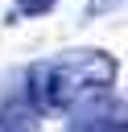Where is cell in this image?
Returning <instances> with one entry per match:
<instances>
[{
  "instance_id": "cell-1",
  "label": "cell",
  "mask_w": 128,
  "mask_h": 132,
  "mask_svg": "<svg viewBox=\"0 0 128 132\" xmlns=\"http://www.w3.org/2000/svg\"><path fill=\"white\" fill-rule=\"evenodd\" d=\"M116 74H120V66H116L111 54H103V50H66L54 62H45L41 70H33L29 87H33L37 111H62V107H74V103L91 99L95 91H107L116 82Z\"/></svg>"
},
{
  "instance_id": "cell-2",
  "label": "cell",
  "mask_w": 128,
  "mask_h": 132,
  "mask_svg": "<svg viewBox=\"0 0 128 132\" xmlns=\"http://www.w3.org/2000/svg\"><path fill=\"white\" fill-rule=\"evenodd\" d=\"M66 132H128L124 99L120 95H91V99H83V107L70 116Z\"/></svg>"
},
{
  "instance_id": "cell-3",
  "label": "cell",
  "mask_w": 128,
  "mask_h": 132,
  "mask_svg": "<svg viewBox=\"0 0 128 132\" xmlns=\"http://www.w3.org/2000/svg\"><path fill=\"white\" fill-rule=\"evenodd\" d=\"M37 124H41V111H37L33 95L12 91L0 103V132H37Z\"/></svg>"
},
{
  "instance_id": "cell-4",
  "label": "cell",
  "mask_w": 128,
  "mask_h": 132,
  "mask_svg": "<svg viewBox=\"0 0 128 132\" xmlns=\"http://www.w3.org/2000/svg\"><path fill=\"white\" fill-rule=\"evenodd\" d=\"M50 8H54V0H17V16H41Z\"/></svg>"
}]
</instances>
